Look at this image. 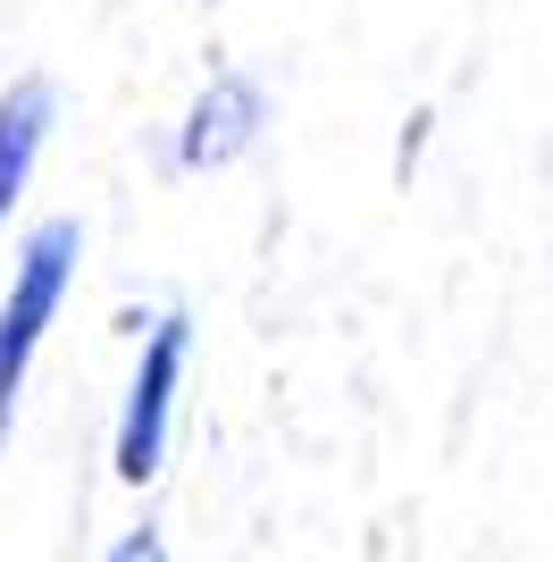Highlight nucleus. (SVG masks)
I'll list each match as a JSON object with an SVG mask.
<instances>
[{"label":"nucleus","instance_id":"1","mask_svg":"<svg viewBox=\"0 0 553 562\" xmlns=\"http://www.w3.org/2000/svg\"><path fill=\"white\" fill-rule=\"evenodd\" d=\"M76 252H84V227L76 218H43V227L18 244V269H9V303H0V446H9V420H18L25 370H34V345L68 303Z\"/></svg>","mask_w":553,"mask_h":562},{"label":"nucleus","instance_id":"2","mask_svg":"<svg viewBox=\"0 0 553 562\" xmlns=\"http://www.w3.org/2000/svg\"><path fill=\"white\" fill-rule=\"evenodd\" d=\"M184 352H193V319H184V311H160L151 336H143L135 386H126V412H117V446H110L126 487L160 479V462H168V412H177V386H184Z\"/></svg>","mask_w":553,"mask_h":562},{"label":"nucleus","instance_id":"3","mask_svg":"<svg viewBox=\"0 0 553 562\" xmlns=\"http://www.w3.org/2000/svg\"><path fill=\"white\" fill-rule=\"evenodd\" d=\"M269 126V101H260L252 76H210L202 101L184 110V135H177V160L184 168H227L235 151H252V135Z\"/></svg>","mask_w":553,"mask_h":562},{"label":"nucleus","instance_id":"4","mask_svg":"<svg viewBox=\"0 0 553 562\" xmlns=\"http://www.w3.org/2000/svg\"><path fill=\"white\" fill-rule=\"evenodd\" d=\"M50 117H59V93H50L43 76H18V85L0 93V235H9V211L25 202V186H34Z\"/></svg>","mask_w":553,"mask_h":562},{"label":"nucleus","instance_id":"5","mask_svg":"<svg viewBox=\"0 0 553 562\" xmlns=\"http://www.w3.org/2000/svg\"><path fill=\"white\" fill-rule=\"evenodd\" d=\"M101 562H168V546H160V529H126Z\"/></svg>","mask_w":553,"mask_h":562}]
</instances>
